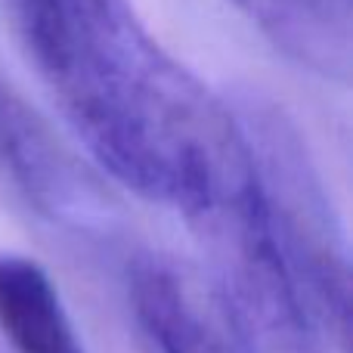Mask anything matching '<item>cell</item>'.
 <instances>
[{"label": "cell", "mask_w": 353, "mask_h": 353, "mask_svg": "<svg viewBox=\"0 0 353 353\" xmlns=\"http://www.w3.org/2000/svg\"><path fill=\"white\" fill-rule=\"evenodd\" d=\"M59 37L34 56L90 159L140 199L201 226L254 195L230 99L174 59L134 0H56Z\"/></svg>", "instance_id": "cell-1"}, {"label": "cell", "mask_w": 353, "mask_h": 353, "mask_svg": "<svg viewBox=\"0 0 353 353\" xmlns=\"http://www.w3.org/2000/svg\"><path fill=\"white\" fill-rule=\"evenodd\" d=\"M254 165L267 232L319 353H350V251L294 121L254 90L226 97Z\"/></svg>", "instance_id": "cell-2"}, {"label": "cell", "mask_w": 353, "mask_h": 353, "mask_svg": "<svg viewBox=\"0 0 353 353\" xmlns=\"http://www.w3.org/2000/svg\"><path fill=\"white\" fill-rule=\"evenodd\" d=\"M0 168L31 208L53 226L84 239H109L118 205L50 124L0 81Z\"/></svg>", "instance_id": "cell-3"}, {"label": "cell", "mask_w": 353, "mask_h": 353, "mask_svg": "<svg viewBox=\"0 0 353 353\" xmlns=\"http://www.w3.org/2000/svg\"><path fill=\"white\" fill-rule=\"evenodd\" d=\"M128 294L155 353H261L214 285H201L168 257H137L128 270Z\"/></svg>", "instance_id": "cell-4"}, {"label": "cell", "mask_w": 353, "mask_h": 353, "mask_svg": "<svg viewBox=\"0 0 353 353\" xmlns=\"http://www.w3.org/2000/svg\"><path fill=\"white\" fill-rule=\"evenodd\" d=\"M0 335L12 353H87L50 273L16 251L0 254Z\"/></svg>", "instance_id": "cell-5"}]
</instances>
